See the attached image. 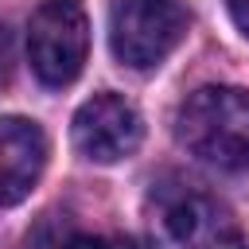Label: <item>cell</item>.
Masks as SVG:
<instances>
[{"label": "cell", "instance_id": "6da1fadb", "mask_svg": "<svg viewBox=\"0 0 249 249\" xmlns=\"http://www.w3.org/2000/svg\"><path fill=\"white\" fill-rule=\"evenodd\" d=\"M179 144L222 171L249 167V89L237 86H202L175 113Z\"/></svg>", "mask_w": 249, "mask_h": 249}, {"label": "cell", "instance_id": "7a4b0ae2", "mask_svg": "<svg viewBox=\"0 0 249 249\" xmlns=\"http://www.w3.org/2000/svg\"><path fill=\"white\" fill-rule=\"evenodd\" d=\"M89 54V19L82 0H43L27 19V62L51 89L70 86Z\"/></svg>", "mask_w": 249, "mask_h": 249}, {"label": "cell", "instance_id": "3957f363", "mask_svg": "<svg viewBox=\"0 0 249 249\" xmlns=\"http://www.w3.org/2000/svg\"><path fill=\"white\" fill-rule=\"evenodd\" d=\"M152 233L160 249H249L233 214L198 187L160 191L152 210Z\"/></svg>", "mask_w": 249, "mask_h": 249}, {"label": "cell", "instance_id": "277c9868", "mask_svg": "<svg viewBox=\"0 0 249 249\" xmlns=\"http://www.w3.org/2000/svg\"><path fill=\"white\" fill-rule=\"evenodd\" d=\"M187 35L179 0H117L109 12V47L121 66L152 70Z\"/></svg>", "mask_w": 249, "mask_h": 249}, {"label": "cell", "instance_id": "5b68a950", "mask_svg": "<svg viewBox=\"0 0 249 249\" xmlns=\"http://www.w3.org/2000/svg\"><path fill=\"white\" fill-rule=\"evenodd\" d=\"M70 136H74V148L86 160H93V163H121V160H128L140 148L144 121H140V113L124 97L93 93L89 101L78 105Z\"/></svg>", "mask_w": 249, "mask_h": 249}, {"label": "cell", "instance_id": "8992f818", "mask_svg": "<svg viewBox=\"0 0 249 249\" xmlns=\"http://www.w3.org/2000/svg\"><path fill=\"white\" fill-rule=\"evenodd\" d=\"M47 167V136L27 117H0V210L23 202Z\"/></svg>", "mask_w": 249, "mask_h": 249}, {"label": "cell", "instance_id": "52a82bcc", "mask_svg": "<svg viewBox=\"0 0 249 249\" xmlns=\"http://www.w3.org/2000/svg\"><path fill=\"white\" fill-rule=\"evenodd\" d=\"M27 249H140V245L117 233H58V237H31Z\"/></svg>", "mask_w": 249, "mask_h": 249}, {"label": "cell", "instance_id": "ba28073f", "mask_svg": "<svg viewBox=\"0 0 249 249\" xmlns=\"http://www.w3.org/2000/svg\"><path fill=\"white\" fill-rule=\"evenodd\" d=\"M8 74H12V31L0 23V86L8 82Z\"/></svg>", "mask_w": 249, "mask_h": 249}, {"label": "cell", "instance_id": "9c48e42d", "mask_svg": "<svg viewBox=\"0 0 249 249\" xmlns=\"http://www.w3.org/2000/svg\"><path fill=\"white\" fill-rule=\"evenodd\" d=\"M226 8H230V16H233V23L241 27V35L249 39V0H226Z\"/></svg>", "mask_w": 249, "mask_h": 249}]
</instances>
